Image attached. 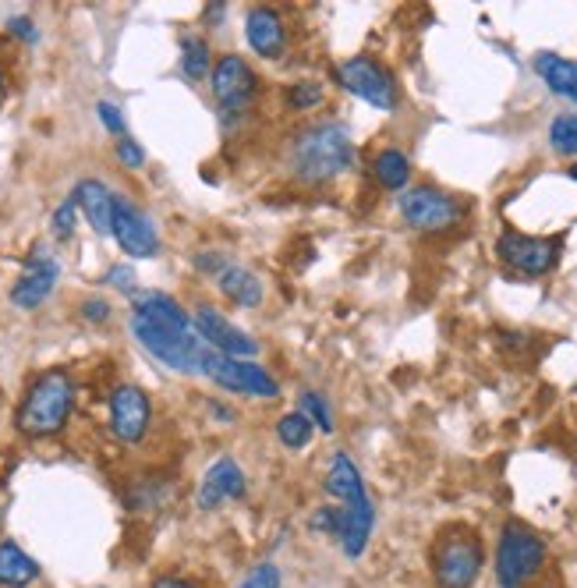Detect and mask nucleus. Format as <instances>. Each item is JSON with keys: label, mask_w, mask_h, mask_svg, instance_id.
Here are the masks:
<instances>
[{"label": "nucleus", "mask_w": 577, "mask_h": 588, "mask_svg": "<svg viewBox=\"0 0 577 588\" xmlns=\"http://www.w3.org/2000/svg\"><path fill=\"white\" fill-rule=\"evenodd\" d=\"M117 159H120V164H125V167H131V170H139L142 164H145V150H142V145L136 142V139H117Z\"/></svg>", "instance_id": "72a5a7b5"}, {"label": "nucleus", "mask_w": 577, "mask_h": 588, "mask_svg": "<svg viewBox=\"0 0 577 588\" xmlns=\"http://www.w3.org/2000/svg\"><path fill=\"white\" fill-rule=\"evenodd\" d=\"M217 287L220 294L238 309H259L262 298H266V284L259 280V273L248 270V266L241 263H231L227 270L217 277Z\"/></svg>", "instance_id": "6ab92c4d"}, {"label": "nucleus", "mask_w": 577, "mask_h": 588, "mask_svg": "<svg viewBox=\"0 0 577 588\" xmlns=\"http://www.w3.org/2000/svg\"><path fill=\"white\" fill-rule=\"evenodd\" d=\"M287 174L305 189H319V184L337 181L341 174L355 164V139L347 125L341 122H319L302 131H294L284 145Z\"/></svg>", "instance_id": "f03ea898"}, {"label": "nucleus", "mask_w": 577, "mask_h": 588, "mask_svg": "<svg viewBox=\"0 0 577 588\" xmlns=\"http://www.w3.org/2000/svg\"><path fill=\"white\" fill-rule=\"evenodd\" d=\"M153 422V400L136 383H120L111 394V433L120 444H142Z\"/></svg>", "instance_id": "4468645a"}, {"label": "nucleus", "mask_w": 577, "mask_h": 588, "mask_svg": "<svg viewBox=\"0 0 577 588\" xmlns=\"http://www.w3.org/2000/svg\"><path fill=\"white\" fill-rule=\"evenodd\" d=\"M78 312H82L86 323H106V319H111V302L100 298V294H92V298L82 302V309Z\"/></svg>", "instance_id": "e433bc0d"}, {"label": "nucleus", "mask_w": 577, "mask_h": 588, "mask_svg": "<svg viewBox=\"0 0 577 588\" xmlns=\"http://www.w3.org/2000/svg\"><path fill=\"white\" fill-rule=\"evenodd\" d=\"M227 266H231V259H227L223 252H213V248H209V252H198V256H195V270H198V273L220 277Z\"/></svg>", "instance_id": "f704fd0d"}, {"label": "nucleus", "mask_w": 577, "mask_h": 588, "mask_svg": "<svg viewBox=\"0 0 577 588\" xmlns=\"http://www.w3.org/2000/svg\"><path fill=\"white\" fill-rule=\"evenodd\" d=\"M57 280H61L57 256H53L47 245H36L22 266V277L15 280V287H11V305H18L25 312L39 309L53 294V287H57Z\"/></svg>", "instance_id": "ddd939ff"}, {"label": "nucleus", "mask_w": 577, "mask_h": 588, "mask_svg": "<svg viewBox=\"0 0 577 588\" xmlns=\"http://www.w3.org/2000/svg\"><path fill=\"white\" fill-rule=\"evenodd\" d=\"M192 327L198 333V341H203L209 351H217L223 358H241V362H252L255 355H259V341L245 333L241 327H234L231 319H227L217 305H195L192 312Z\"/></svg>", "instance_id": "1a4fd4ad"}, {"label": "nucleus", "mask_w": 577, "mask_h": 588, "mask_svg": "<svg viewBox=\"0 0 577 588\" xmlns=\"http://www.w3.org/2000/svg\"><path fill=\"white\" fill-rule=\"evenodd\" d=\"M213 100H217L223 125H234L238 117H245L255 100H259V75L252 72V64L238 53H223V57L213 64Z\"/></svg>", "instance_id": "0eeeda50"}, {"label": "nucleus", "mask_w": 577, "mask_h": 588, "mask_svg": "<svg viewBox=\"0 0 577 588\" xmlns=\"http://www.w3.org/2000/svg\"><path fill=\"white\" fill-rule=\"evenodd\" d=\"M8 33L22 39V43H39V29H36V22L29 15H11L8 18Z\"/></svg>", "instance_id": "c9c22d12"}, {"label": "nucleus", "mask_w": 577, "mask_h": 588, "mask_svg": "<svg viewBox=\"0 0 577 588\" xmlns=\"http://www.w3.org/2000/svg\"><path fill=\"white\" fill-rule=\"evenodd\" d=\"M549 546L546 539L525 521L510 517L500 528L496 539V585L500 588H525L528 581L539 578V571L546 567Z\"/></svg>", "instance_id": "39448f33"}, {"label": "nucleus", "mask_w": 577, "mask_h": 588, "mask_svg": "<svg viewBox=\"0 0 577 588\" xmlns=\"http://www.w3.org/2000/svg\"><path fill=\"white\" fill-rule=\"evenodd\" d=\"M131 337H136L156 362L181 372V376H203V355L209 347L198 341L192 316L178 298L164 291H136L131 294Z\"/></svg>", "instance_id": "f257e3e1"}, {"label": "nucleus", "mask_w": 577, "mask_h": 588, "mask_svg": "<svg viewBox=\"0 0 577 588\" xmlns=\"http://www.w3.org/2000/svg\"><path fill=\"white\" fill-rule=\"evenodd\" d=\"M312 436H316V425L308 422V416H302V411H287V416H280L277 439L287 450H305L308 444H312Z\"/></svg>", "instance_id": "a878e982"}, {"label": "nucleus", "mask_w": 577, "mask_h": 588, "mask_svg": "<svg viewBox=\"0 0 577 588\" xmlns=\"http://www.w3.org/2000/svg\"><path fill=\"white\" fill-rule=\"evenodd\" d=\"M223 15H227V4H206V22L213 25V22H223Z\"/></svg>", "instance_id": "ea45409f"}, {"label": "nucleus", "mask_w": 577, "mask_h": 588, "mask_svg": "<svg viewBox=\"0 0 577 588\" xmlns=\"http://www.w3.org/2000/svg\"><path fill=\"white\" fill-rule=\"evenodd\" d=\"M245 36H248V47L259 53L262 61H280L287 50V22L280 15L277 8H252L248 18H245Z\"/></svg>", "instance_id": "dca6fc26"}, {"label": "nucleus", "mask_w": 577, "mask_h": 588, "mask_svg": "<svg viewBox=\"0 0 577 588\" xmlns=\"http://www.w3.org/2000/svg\"><path fill=\"white\" fill-rule=\"evenodd\" d=\"M486 567V542L472 525H443L428 546V571L436 588H475Z\"/></svg>", "instance_id": "20e7f679"}, {"label": "nucleus", "mask_w": 577, "mask_h": 588, "mask_svg": "<svg viewBox=\"0 0 577 588\" xmlns=\"http://www.w3.org/2000/svg\"><path fill=\"white\" fill-rule=\"evenodd\" d=\"M323 100H326V92L319 82H294L287 89V106H291V111H298V114L316 111V106H323Z\"/></svg>", "instance_id": "c85d7f7f"}, {"label": "nucleus", "mask_w": 577, "mask_h": 588, "mask_svg": "<svg viewBox=\"0 0 577 588\" xmlns=\"http://www.w3.org/2000/svg\"><path fill=\"white\" fill-rule=\"evenodd\" d=\"M496 256L521 277H546L556 270V263L563 256V238L560 234L531 238L521 231H503L500 242H496Z\"/></svg>", "instance_id": "6e6552de"}, {"label": "nucleus", "mask_w": 577, "mask_h": 588, "mask_svg": "<svg viewBox=\"0 0 577 588\" xmlns=\"http://www.w3.org/2000/svg\"><path fill=\"white\" fill-rule=\"evenodd\" d=\"M341 507V503H337ZM344 511V521H341V553L347 560H358L361 553L369 550V539H372V532H375V503L369 500V493L366 497H358L351 503H344L341 507Z\"/></svg>", "instance_id": "f3484780"}, {"label": "nucleus", "mask_w": 577, "mask_h": 588, "mask_svg": "<svg viewBox=\"0 0 577 588\" xmlns=\"http://www.w3.org/2000/svg\"><path fill=\"white\" fill-rule=\"evenodd\" d=\"M72 199H75L78 213H82V217L89 220L92 231H97L100 238L111 234V220H114V192L106 189L103 181H97V178L78 181V184H75V192H72Z\"/></svg>", "instance_id": "a211bd4d"}, {"label": "nucleus", "mask_w": 577, "mask_h": 588, "mask_svg": "<svg viewBox=\"0 0 577 588\" xmlns=\"http://www.w3.org/2000/svg\"><path fill=\"white\" fill-rule=\"evenodd\" d=\"M0 97H4V68H0Z\"/></svg>", "instance_id": "79ce46f5"}, {"label": "nucleus", "mask_w": 577, "mask_h": 588, "mask_svg": "<svg viewBox=\"0 0 577 588\" xmlns=\"http://www.w3.org/2000/svg\"><path fill=\"white\" fill-rule=\"evenodd\" d=\"M153 588H203V585L192 578H178V574H164V578L153 581Z\"/></svg>", "instance_id": "58836bf2"}, {"label": "nucleus", "mask_w": 577, "mask_h": 588, "mask_svg": "<svg viewBox=\"0 0 577 588\" xmlns=\"http://www.w3.org/2000/svg\"><path fill=\"white\" fill-rule=\"evenodd\" d=\"M535 75L542 78L549 86V92H556V97L570 100L577 106V61H567L560 57V53H535Z\"/></svg>", "instance_id": "aec40b11"}, {"label": "nucleus", "mask_w": 577, "mask_h": 588, "mask_svg": "<svg viewBox=\"0 0 577 588\" xmlns=\"http://www.w3.org/2000/svg\"><path fill=\"white\" fill-rule=\"evenodd\" d=\"M97 114H100V122H103L106 131H111V136L125 139V114H120V106H117V103L100 100V103H97Z\"/></svg>", "instance_id": "473e14b6"}, {"label": "nucleus", "mask_w": 577, "mask_h": 588, "mask_svg": "<svg viewBox=\"0 0 577 588\" xmlns=\"http://www.w3.org/2000/svg\"><path fill=\"white\" fill-rule=\"evenodd\" d=\"M397 209H400V217H405V223L422 234L450 231V227H458L467 213L461 199L436 189V184H414V189H405L397 199Z\"/></svg>", "instance_id": "423d86ee"}, {"label": "nucleus", "mask_w": 577, "mask_h": 588, "mask_svg": "<svg viewBox=\"0 0 577 588\" xmlns=\"http://www.w3.org/2000/svg\"><path fill=\"white\" fill-rule=\"evenodd\" d=\"M326 493L333 500H337L341 507L344 503H351L358 497H366V478H361L358 472V464L347 458V453H333V461H330V472H326Z\"/></svg>", "instance_id": "412c9836"}, {"label": "nucleus", "mask_w": 577, "mask_h": 588, "mask_svg": "<svg viewBox=\"0 0 577 588\" xmlns=\"http://www.w3.org/2000/svg\"><path fill=\"white\" fill-rule=\"evenodd\" d=\"M549 145L560 156H577V114H556L549 125Z\"/></svg>", "instance_id": "cd10ccee"}, {"label": "nucleus", "mask_w": 577, "mask_h": 588, "mask_svg": "<svg viewBox=\"0 0 577 588\" xmlns=\"http://www.w3.org/2000/svg\"><path fill=\"white\" fill-rule=\"evenodd\" d=\"M72 411H75V380L64 369H50L29 383V391H25L18 405L15 425L29 439L53 436L68 425Z\"/></svg>", "instance_id": "7ed1b4c3"}, {"label": "nucleus", "mask_w": 577, "mask_h": 588, "mask_svg": "<svg viewBox=\"0 0 577 588\" xmlns=\"http://www.w3.org/2000/svg\"><path fill=\"white\" fill-rule=\"evenodd\" d=\"M106 284L117 287V291H125V294H136V291H131V287H136V270H131V263L114 266V270L106 273Z\"/></svg>", "instance_id": "4c0bfd02"}, {"label": "nucleus", "mask_w": 577, "mask_h": 588, "mask_svg": "<svg viewBox=\"0 0 577 588\" xmlns=\"http://www.w3.org/2000/svg\"><path fill=\"white\" fill-rule=\"evenodd\" d=\"M174 497V486L167 483L164 475H145V478H139L136 486L128 489V507L131 511H159L167 500Z\"/></svg>", "instance_id": "b1692460"}, {"label": "nucleus", "mask_w": 577, "mask_h": 588, "mask_svg": "<svg viewBox=\"0 0 577 588\" xmlns=\"http://www.w3.org/2000/svg\"><path fill=\"white\" fill-rule=\"evenodd\" d=\"M539 588H556V585H539Z\"/></svg>", "instance_id": "37998d69"}, {"label": "nucleus", "mask_w": 577, "mask_h": 588, "mask_svg": "<svg viewBox=\"0 0 577 588\" xmlns=\"http://www.w3.org/2000/svg\"><path fill=\"white\" fill-rule=\"evenodd\" d=\"M341 521H344V511H341L337 503H333V507H319L308 525H312V532H319V536L337 539L341 536Z\"/></svg>", "instance_id": "2f4dec72"}, {"label": "nucleus", "mask_w": 577, "mask_h": 588, "mask_svg": "<svg viewBox=\"0 0 577 588\" xmlns=\"http://www.w3.org/2000/svg\"><path fill=\"white\" fill-rule=\"evenodd\" d=\"M284 585V574L273 564V560H262V564H255L245 578H241L238 588H280Z\"/></svg>", "instance_id": "7c9ffc66"}, {"label": "nucleus", "mask_w": 577, "mask_h": 588, "mask_svg": "<svg viewBox=\"0 0 577 588\" xmlns=\"http://www.w3.org/2000/svg\"><path fill=\"white\" fill-rule=\"evenodd\" d=\"M111 238L120 245L128 259H153L159 256V234L153 220L125 195H114V220H111Z\"/></svg>", "instance_id": "f8f14e48"}, {"label": "nucleus", "mask_w": 577, "mask_h": 588, "mask_svg": "<svg viewBox=\"0 0 577 588\" xmlns=\"http://www.w3.org/2000/svg\"><path fill=\"white\" fill-rule=\"evenodd\" d=\"M245 489H248V483H245L241 464L234 458H220L206 468L203 483L195 489V503H198V511H220V507H227L231 500L245 497Z\"/></svg>", "instance_id": "2eb2a0df"}, {"label": "nucleus", "mask_w": 577, "mask_h": 588, "mask_svg": "<svg viewBox=\"0 0 577 588\" xmlns=\"http://www.w3.org/2000/svg\"><path fill=\"white\" fill-rule=\"evenodd\" d=\"M337 82L344 92H351V97L375 106V111H394L397 106L394 75L372 57H351V61L337 64Z\"/></svg>", "instance_id": "9d476101"}, {"label": "nucleus", "mask_w": 577, "mask_h": 588, "mask_svg": "<svg viewBox=\"0 0 577 588\" xmlns=\"http://www.w3.org/2000/svg\"><path fill=\"white\" fill-rule=\"evenodd\" d=\"M372 178L383 184L386 192H405L411 189V159L397 145H386L372 156Z\"/></svg>", "instance_id": "5701e85b"}, {"label": "nucleus", "mask_w": 577, "mask_h": 588, "mask_svg": "<svg viewBox=\"0 0 577 588\" xmlns=\"http://www.w3.org/2000/svg\"><path fill=\"white\" fill-rule=\"evenodd\" d=\"M567 178H570V181L577 184V164H570V167H567Z\"/></svg>", "instance_id": "a19ab883"}, {"label": "nucleus", "mask_w": 577, "mask_h": 588, "mask_svg": "<svg viewBox=\"0 0 577 588\" xmlns=\"http://www.w3.org/2000/svg\"><path fill=\"white\" fill-rule=\"evenodd\" d=\"M75 223H78V206H75V199L68 195L57 209H53V217H50V231H53V238H57V242H72Z\"/></svg>", "instance_id": "c756f323"}, {"label": "nucleus", "mask_w": 577, "mask_h": 588, "mask_svg": "<svg viewBox=\"0 0 577 588\" xmlns=\"http://www.w3.org/2000/svg\"><path fill=\"white\" fill-rule=\"evenodd\" d=\"M181 72L184 78H192V82H198V78H206L213 72V50L203 36L181 39Z\"/></svg>", "instance_id": "393cba45"}, {"label": "nucleus", "mask_w": 577, "mask_h": 588, "mask_svg": "<svg viewBox=\"0 0 577 588\" xmlns=\"http://www.w3.org/2000/svg\"><path fill=\"white\" fill-rule=\"evenodd\" d=\"M203 376L231 394L245 397H280V383L255 362H241V358H223L217 351L203 355Z\"/></svg>", "instance_id": "9b49d317"}, {"label": "nucleus", "mask_w": 577, "mask_h": 588, "mask_svg": "<svg viewBox=\"0 0 577 588\" xmlns=\"http://www.w3.org/2000/svg\"><path fill=\"white\" fill-rule=\"evenodd\" d=\"M298 411L302 416H308V422L316 425V433H333V408H330V400L319 394V391H302L298 394Z\"/></svg>", "instance_id": "bb28decb"}, {"label": "nucleus", "mask_w": 577, "mask_h": 588, "mask_svg": "<svg viewBox=\"0 0 577 588\" xmlns=\"http://www.w3.org/2000/svg\"><path fill=\"white\" fill-rule=\"evenodd\" d=\"M39 581V564L18 542H0V588H29Z\"/></svg>", "instance_id": "4be33fe9"}]
</instances>
